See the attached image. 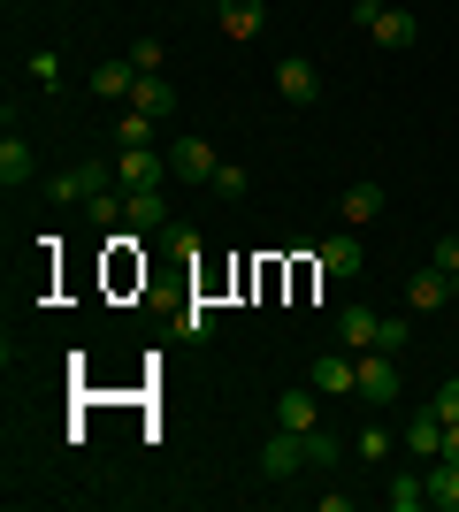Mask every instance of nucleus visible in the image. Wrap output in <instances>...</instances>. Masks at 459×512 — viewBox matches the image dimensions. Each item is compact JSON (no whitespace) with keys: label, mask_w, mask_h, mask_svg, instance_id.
<instances>
[{"label":"nucleus","mask_w":459,"mask_h":512,"mask_svg":"<svg viewBox=\"0 0 459 512\" xmlns=\"http://www.w3.org/2000/svg\"><path fill=\"white\" fill-rule=\"evenodd\" d=\"M115 184L123 192H169V146H115Z\"/></svg>","instance_id":"obj_1"},{"label":"nucleus","mask_w":459,"mask_h":512,"mask_svg":"<svg viewBox=\"0 0 459 512\" xmlns=\"http://www.w3.org/2000/svg\"><path fill=\"white\" fill-rule=\"evenodd\" d=\"M215 146H207V138H199V130H184V138H176L169 146V184H215Z\"/></svg>","instance_id":"obj_2"},{"label":"nucleus","mask_w":459,"mask_h":512,"mask_svg":"<svg viewBox=\"0 0 459 512\" xmlns=\"http://www.w3.org/2000/svg\"><path fill=\"white\" fill-rule=\"evenodd\" d=\"M108 184H115V161H85V169L54 176V184H46V199H54V207H85V199L108 192Z\"/></svg>","instance_id":"obj_3"},{"label":"nucleus","mask_w":459,"mask_h":512,"mask_svg":"<svg viewBox=\"0 0 459 512\" xmlns=\"http://www.w3.org/2000/svg\"><path fill=\"white\" fill-rule=\"evenodd\" d=\"M306 383L322 390V398H352V390H360V352H345V344L322 352V360L306 367Z\"/></svg>","instance_id":"obj_4"},{"label":"nucleus","mask_w":459,"mask_h":512,"mask_svg":"<svg viewBox=\"0 0 459 512\" xmlns=\"http://www.w3.org/2000/svg\"><path fill=\"white\" fill-rule=\"evenodd\" d=\"M398 352H383V344H375V352H360V390H352V398H360V406H391L398 398Z\"/></svg>","instance_id":"obj_5"},{"label":"nucleus","mask_w":459,"mask_h":512,"mask_svg":"<svg viewBox=\"0 0 459 512\" xmlns=\"http://www.w3.org/2000/svg\"><path fill=\"white\" fill-rule=\"evenodd\" d=\"M276 92H284L291 107L322 100V69H314V54H284V62H276Z\"/></svg>","instance_id":"obj_6"},{"label":"nucleus","mask_w":459,"mask_h":512,"mask_svg":"<svg viewBox=\"0 0 459 512\" xmlns=\"http://www.w3.org/2000/svg\"><path fill=\"white\" fill-rule=\"evenodd\" d=\"M261 474L268 482H291V474H306V444H299V428H276L261 444Z\"/></svg>","instance_id":"obj_7"},{"label":"nucleus","mask_w":459,"mask_h":512,"mask_svg":"<svg viewBox=\"0 0 459 512\" xmlns=\"http://www.w3.org/2000/svg\"><path fill=\"white\" fill-rule=\"evenodd\" d=\"M314 268H322L329 283H352V276H360V237H352V230L322 237V245H314Z\"/></svg>","instance_id":"obj_8"},{"label":"nucleus","mask_w":459,"mask_h":512,"mask_svg":"<svg viewBox=\"0 0 459 512\" xmlns=\"http://www.w3.org/2000/svg\"><path fill=\"white\" fill-rule=\"evenodd\" d=\"M276 428H322V390L314 383L276 390Z\"/></svg>","instance_id":"obj_9"},{"label":"nucleus","mask_w":459,"mask_h":512,"mask_svg":"<svg viewBox=\"0 0 459 512\" xmlns=\"http://www.w3.org/2000/svg\"><path fill=\"white\" fill-rule=\"evenodd\" d=\"M123 230H138V237H169L176 222H169V192H131V207H123Z\"/></svg>","instance_id":"obj_10"},{"label":"nucleus","mask_w":459,"mask_h":512,"mask_svg":"<svg viewBox=\"0 0 459 512\" xmlns=\"http://www.w3.org/2000/svg\"><path fill=\"white\" fill-rule=\"evenodd\" d=\"M337 344H345V352H375V344H383V314H375V306H345V314H337Z\"/></svg>","instance_id":"obj_11"},{"label":"nucleus","mask_w":459,"mask_h":512,"mask_svg":"<svg viewBox=\"0 0 459 512\" xmlns=\"http://www.w3.org/2000/svg\"><path fill=\"white\" fill-rule=\"evenodd\" d=\"M398 436H406V451H414L421 467H429V459H444V413H437V406H421Z\"/></svg>","instance_id":"obj_12"},{"label":"nucleus","mask_w":459,"mask_h":512,"mask_svg":"<svg viewBox=\"0 0 459 512\" xmlns=\"http://www.w3.org/2000/svg\"><path fill=\"white\" fill-rule=\"evenodd\" d=\"M452 306V276L444 268H421L414 283H406V314H444Z\"/></svg>","instance_id":"obj_13"},{"label":"nucleus","mask_w":459,"mask_h":512,"mask_svg":"<svg viewBox=\"0 0 459 512\" xmlns=\"http://www.w3.org/2000/svg\"><path fill=\"white\" fill-rule=\"evenodd\" d=\"M398 451H406V436H398V428H383V421H368L360 436H352V459H368V467H391Z\"/></svg>","instance_id":"obj_14"},{"label":"nucleus","mask_w":459,"mask_h":512,"mask_svg":"<svg viewBox=\"0 0 459 512\" xmlns=\"http://www.w3.org/2000/svg\"><path fill=\"white\" fill-rule=\"evenodd\" d=\"M85 85L100 92V100H131V92H138V62H131V54H123V62H92Z\"/></svg>","instance_id":"obj_15"},{"label":"nucleus","mask_w":459,"mask_h":512,"mask_svg":"<svg viewBox=\"0 0 459 512\" xmlns=\"http://www.w3.org/2000/svg\"><path fill=\"white\" fill-rule=\"evenodd\" d=\"M215 16L230 39H261V23H268V0H215Z\"/></svg>","instance_id":"obj_16"},{"label":"nucleus","mask_w":459,"mask_h":512,"mask_svg":"<svg viewBox=\"0 0 459 512\" xmlns=\"http://www.w3.org/2000/svg\"><path fill=\"white\" fill-rule=\"evenodd\" d=\"M383 505H391V512H421V505H429V467H398L391 490H383Z\"/></svg>","instance_id":"obj_17"},{"label":"nucleus","mask_w":459,"mask_h":512,"mask_svg":"<svg viewBox=\"0 0 459 512\" xmlns=\"http://www.w3.org/2000/svg\"><path fill=\"white\" fill-rule=\"evenodd\" d=\"M368 39H375V46H391V54H406V46L421 39V23L406 16V8H383V16L368 23Z\"/></svg>","instance_id":"obj_18"},{"label":"nucleus","mask_w":459,"mask_h":512,"mask_svg":"<svg viewBox=\"0 0 459 512\" xmlns=\"http://www.w3.org/2000/svg\"><path fill=\"white\" fill-rule=\"evenodd\" d=\"M123 107H138V115H153V123H169V115H176V85H169V77H138V92Z\"/></svg>","instance_id":"obj_19"},{"label":"nucleus","mask_w":459,"mask_h":512,"mask_svg":"<svg viewBox=\"0 0 459 512\" xmlns=\"http://www.w3.org/2000/svg\"><path fill=\"white\" fill-rule=\"evenodd\" d=\"M429 505L459 512V459H429Z\"/></svg>","instance_id":"obj_20"},{"label":"nucleus","mask_w":459,"mask_h":512,"mask_svg":"<svg viewBox=\"0 0 459 512\" xmlns=\"http://www.w3.org/2000/svg\"><path fill=\"white\" fill-rule=\"evenodd\" d=\"M31 169H39V161H31V146L8 130V138H0V184H31Z\"/></svg>","instance_id":"obj_21"},{"label":"nucleus","mask_w":459,"mask_h":512,"mask_svg":"<svg viewBox=\"0 0 459 512\" xmlns=\"http://www.w3.org/2000/svg\"><path fill=\"white\" fill-rule=\"evenodd\" d=\"M299 444H306V467H314V474H329L337 459H345V444H337L329 428H299Z\"/></svg>","instance_id":"obj_22"},{"label":"nucleus","mask_w":459,"mask_h":512,"mask_svg":"<svg viewBox=\"0 0 459 512\" xmlns=\"http://www.w3.org/2000/svg\"><path fill=\"white\" fill-rule=\"evenodd\" d=\"M383 214V184H352L345 192V230H360V222H375Z\"/></svg>","instance_id":"obj_23"},{"label":"nucleus","mask_w":459,"mask_h":512,"mask_svg":"<svg viewBox=\"0 0 459 512\" xmlns=\"http://www.w3.org/2000/svg\"><path fill=\"white\" fill-rule=\"evenodd\" d=\"M153 115H138V107H123V115H115V146H153Z\"/></svg>","instance_id":"obj_24"},{"label":"nucleus","mask_w":459,"mask_h":512,"mask_svg":"<svg viewBox=\"0 0 459 512\" xmlns=\"http://www.w3.org/2000/svg\"><path fill=\"white\" fill-rule=\"evenodd\" d=\"M176 329L207 344V337H215V306H207V299H199V306H184V314H176Z\"/></svg>","instance_id":"obj_25"},{"label":"nucleus","mask_w":459,"mask_h":512,"mask_svg":"<svg viewBox=\"0 0 459 512\" xmlns=\"http://www.w3.org/2000/svg\"><path fill=\"white\" fill-rule=\"evenodd\" d=\"M245 184H253V176H245L238 161H222V169H215V184H207V192H215V199H245Z\"/></svg>","instance_id":"obj_26"},{"label":"nucleus","mask_w":459,"mask_h":512,"mask_svg":"<svg viewBox=\"0 0 459 512\" xmlns=\"http://www.w3.org/2000/svg\"><path fill=\"white\" fill-rule=\"evenodd\" d=\"M131 62H138V77H161V62H169V46H161V39H138V46H131Z\"/></svg>","instance_id":"obj_27"},{"label":"nucleus","mask_w":459,"mask_h":512,"mask_svg":"<svg viewBox=\"0 0 459 512\" xmlns=\"http://www.w3.org/2000/svg\"><path fill=\"white\" fill-rule=\"evenodd\" d=\"M31 77H39L46 92H62V54H46V46H39V54H31Z\"/></svg>","instance_id":"obj_28"},{"label":"nucleus","mask_w":459,"mask_h":512,"mask_svg":"<svg viewBox=\"0 0 459 512\" xmlns=\"http://www.w3.org/2000/svg\"><path fill=\"white\" fill-rule=\"evenodd\" d=\"M406 337H414V321H406V314H383V352H406Z\"/></svg>","instance_id":"obj_29"},{"label":"nucleus","mask_w":459,"mask_h":512,"mask_svg":"<svg viewBox=\"0 0 459 512\" xmlns=\"http://www.w3.org/2000/svg\"><path fill=\"white\" fill-rule=\"evenodd\" d=\"M429 406H437L444 421H459V375H444V383H437V398H429Z\"/></svg>","instance_id":"obj_30"},{"label":"nucleus","mask_w":459,"mask_h":512,"mask_svg":"<svg viewBox=\"0 0 459 512\" xmlns=\"http://www.w3.org/2000/svg\"><path fill=\"white\" fill-rule=\"evenodd\" d=\"M429 268H444V276H459V237H437V253H429Z\"/></svg>","instance_id":"obj_31"},{"label":"nucleus","mask_w":459,"mask_h":512,"mask_svg":"<svg viewBox=\"0 0 459 512\" xmlns=\"http://www.w3.org/2000/svg\"><path fill=\"white\" fill-rule=\"evenodd\" d=\"M383 8H391V0H352V23H360V31H368V23L383 16Z\"/></svg>","instance_id":"obj_32"},{"label":"nucleus","mask_w":459,"mask_h":512,"mask_svg":"<svg viewBox=\"0 0 459 512\" xmlns=\"http://www.w3.org/2000/svg\"><path fill=\"white\" fill-rule=\"evenodd\" d=\"M444 459H459V421H444Z\"/></svg>","instance_id":"obj_33"},{"label":"nucleus","mask_w":459,"mask_h":512,"mask_svg":"<svg viewBox=\"0 0 459 512\" xmlns=\"http://www.w3.org/2000/svg\"><path fill=\"white\" fill-rule=\"evenodd\" d=\"M452 306H459V276H452Z\"/></svg>","instance_id":"obj_34"}]
</instances>
